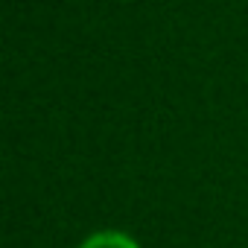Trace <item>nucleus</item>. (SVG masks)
Instances as JSON below:
<instances>
[{
	"label": "nucleus",
	"instance_id": "1",
	"mask_svg": "<svg viewBox=\"0 0 248 248\" xmlns=\"http://www.w3.org/2000/svg\"><path fill=\"white\" fill-rule=\"evenodd\" d=\"M79 248H140L132 236L120 233V231H102V233H93L88 236Z\"/></svg>",
	"mask_w": 248,
	"mask_h": 248
}]
</instances>
